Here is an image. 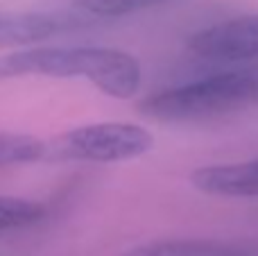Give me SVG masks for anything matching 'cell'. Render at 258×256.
I'll return each mask as SVG.
<instances>
[{
  "label": "cell",
  "mask_w": 258,
  "mask_h": 256,
  "mask_svg": "<svg viewBox=\"0 0 258 256\" xmlns=\"http://www.w3.org/2000/svg\"><path fill=\"white\" fill-rule=\"evenodd\" d=\"M23 77L86 80L98 91L118 100L138 93L143 82L141 63L134 54L104 45H43L0 57V82Z\"/></svg>",
  "instance_id": "obj_1"
},
{
  "label": "cell",
  "mask_w": 258,
  "mask_h": 256,
  "mask_svg": "<svg viewBox=\"0 0 258 256\" xmlns=\"http://www.w3.org/2000/svg\"><path fill=\"white\" fill-rule=\"evenodd\" d=\"M258 104V66L229 68L147 95L138 111L159 122H192Z\"/></svg>",
  "instance_id": "obj_2"
},
{
  "label": "cell",
  "mask_w": 258,
  "mask_h": 256,
  "mask_svg": "<svg viewBox=\"0 0 258 256\" xmlns=\"http://www.w3.org/2000/svg\"><path fill=\"white\" fill-rule=\"evenodd\" d=\"M154 148V134L136 122H91L59 134L48 143V157L59 161L120 163Z\"/></svg>",
  "instance_id": "obj_3"
},
{
  "label": "cell",
  "mask_w": 258,
  "mask_h": 256,
  "mask_svg": "<svg viewBox=\"0 0 258 256\" xmlns=\"http://www.w3.org/2000/svg\"><path fill=\"white\" fill-rule=\"evenodd\" d=\"M188 50L211 61L236 63L258 59V14L202 27L188 39Z\"/></svg>",
  "instance_id": "obj_4"
},
{
  "label": "cell",
  "mask_w": 258,
  "mask_h": 256,
  "mask_svg": "<svg viewBox=\"0 0 258 256\" xmlns=\"http://www.w3.org/2000/svg\"><path fill=\"white\" fill-rule=\"evenodd\" d=\"M190 184L215 198H258V157L202 166L190 175Z\"/></svg>",
  "instance_id": "obj_5"
},
{
  "label": "cell",
  "mask_w": 258,
  "mask_h": 256,
  "mask_svg": "<svg viewBox=\"0 0 258 256\" xmlns=\"http://www.w3.org/2000/svg\"><path fill=\"white\" fill-rule=\"evenodd\" d=\"M118 256H258V245L220 238H165L136 245Z\"/></svg>",
  "instance_id": "obj_6"
},
{
  "label": "cell",
  "mask_w": 258,
  "mask_h": 256,
  "mask_svg": "<svg viewBox=\"0 0 258 256\" xmlns=\"http://www.w3.org/2000/svg\"><path fill=\"white\" fill-rule=\"evenodd\" d=\"M75 21L43 12H7L0 9V48L7 45H32L36 41L52 39L73 30Z\"/></svg>",
  "instance_id": "obj_7"
},
{
  "label": "cell",
  "mask_w": 258,
  "mask_h": 256,
  "mask_svg": "<svg viewBox=\"0 0 258 256\" xmlns=\"http://www.w3.org/2000/svg\"><path fill=\"white\" fill-rule=\"evenodd\" d=\"M48 157V143L39 136L0 130V168L34 163Z\"/></svg>",
  "instance_id": "obj_8"
},
{
  "label": "cell",
  "mask_w": 258,
  "mask_h": 256,
  "mask_svg": "<svg viewBox=\"0 0 258 256\" xmlns=\"http://www.w3.org/2000/svg\"><path fill=\"white\" fill-rule=\"evenodd\" d=\"M45 218V207L36 200L0 195V234L21 231L39 225Z\"/></svg>",
  "instance_id": "obj_9"
},
{
  "label": "cell",
  "mask_w": 258,
  "mask_h": 256,
  "mask_svg": "<svg viewBox=\"0 0 258 256\" xmlns=\"http://www.w3.org/2000/svg\"><path fill=\"white\" fill-rule=\"evenodd\" d=\"M168 3H174V0H68V5L75 12L93 18H125Z\"/></svg>",
  "instance_id": "obj_10"
}]
</instances>
